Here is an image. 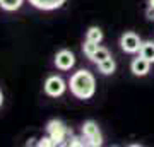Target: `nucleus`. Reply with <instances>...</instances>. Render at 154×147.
<instances>
[{"instance_id": "nucleus-1", "label": "nucleus", "mask_w": 154, "mask_h": 147, "mask_svg": "<svg viewBox=\"0 0 154 147\" xmlns=\"http://www.w3.org/2000/svg\"><path fill=\"white\" fill-rule=\"evenodd\" d=\"M70 91L79 99H89L93 98L96 91V81L94 75L89 70H77L70 77Z\"/></svg>"}, {"instance_id": "nucleus-2", "label": "nucleus", "mask_w": 154, "mask_h": 147, "mask_svg": "<svg viewBox=\"0 0 154 147\" xmlns=\"http://www.w3.org/2000/svg\"><path fill=\"white\" fill-rule=\"evenodd\" d=\"M46 132H48V135L51 137V140H53V144L55 145H58V144H62V142L65 140V137L72 135V130H69L65 127V123L60 120H51L48 121V125H46Z\"/></svg>"}, {"instance_id": "nucleus-3", "label": "nucleus", "mask_w": 154, "mask_h": 147, "mask_svg": "<svg viewBox=\"0 0 154 147\" xmlns=\"http://www.w3.org/2000/svg\"><path fill=\"white\" fill-rule=\"evenodd\" d=\"M82 135L88 139V145L99 147L101 144H103V137H101L99 127H98V123H96V121H93V120L84 121V125H82Z\"/></svg>"}, {"instance_id": "nucleus-4", "label": "nucleus", "mask_w": 154, "mask_h": 147, "mask_svg": "<svg viewBox=\"0 0 154 147\" xmlns=\"http://www.w3.org/2000/svg\"><path fill=\"white\" fill-rule=\"evenodd\" d=\"M65 87H67L65 81L62 77L51 75L45 82V93L48 94V96H51V98H58V96H62V94L65 93Z\"/></svg>"}, {"instance_id": "nucleus-5", "label": "nucleus", "mask_w": 154, "mask_h": 147, "mask_svg": "<svg viewBox=\"0 0 154 147\" xmlns=\"http://www.w3.org/2000/svg\"><path fill=\"white\" fill-rule=\"evenodd\" d=\"M122 50L127 51V53H137L140 51V46H142V41L135 33H125L120 39Z\"/></svg>"}, {"instance_id": "nucleus-6", "label": "nucleus", "mask_w": 154, "mask_h": 147, "mask_svg": "<svg viewBox=\"0 0 154 147\" xmlns=\"http://www.w3.org/2000/svg\"><path fill=\"white\" fill-rule=\"evenodd\" d=\"M74 63H75V57L69 50H62V51H58L55 55V65L60 70H70L74 67Z\"/></svg>"}, {"instance_id": "nucleus-7", "label": "nucleus", "mask_w": 154, "mask_h": 147, "mask_svg": "<svg viewBox=\"0 0 154 147\" xmlns=\"http://www.w3.org/2000/svg\"><path fill=\"white\" fill-rule=\"evenodd\" d=\"M149 67H151V62L146 60L142 55L140 57H137V58H134L132 63H130V69H132V74L137 77H142L146 75L149 72Z\"/></svg>"}, {"instance_id": "nucleus-8", "label": "nucleus", "mask_w": 154, "mask_h": 147, "mask_svg": "<svg viewBox=\"0 0 154 147\" xmlns=\"http://www.w3.org/2000/svg\"><path fill=\"white\" fill-rule=\"evenodd\" d=\"M36 9H41V11H53V9H58V7L63 5L65 0H29Z\"/></svg>"}, {"instance_id": "nucleus-9", "label": "nucleus", "mask_w": 154, "mask_h": 147, "mask_svg": "<svg viewBox=\"0 0 154 147\" xmlns=\"http://www.w3.org/2000/svg\"><path fill=\"white\" fill-rule=\"evenodd\" d=\"M140 55L151 63H154V41H146L140 46Z\"/></svg>"}, {"instance_id": "nucleus-10", "label": "nucleus", "mask_w": 154, "mask_h": 147, "mask_svg": "<svg viewBox=\"0 0 154 147\" xmlns=\"http://www.w3.org/2000/svg\"><path fill=\"white\" fill-rule=\"evenodd\" d=\"M98 69H99V72L101 74H105V75H110V74H113L115 72V69H116V63H115V60L113 58H106V60H103L101 63H98Z\"/></svg>"}, {"instance_id": "nucleus-11", "label": "nucleus", "mask_w": 154, "mask_h": 147, "mask_svg": "<svg viewBox=\"0 0 154 147\" xmlns=\"http://www.w3.org/2000/svg\"><path fill=\"white\" fill-rule=\"evenodd\" d=\"M22 5V0H0V7L4 9V11H17L19 7Z\"/></svg>"}, {"instance_id": "nucleus-12", "label": "nucleus", "mask_w": 154, "mask_h": 147, "mask_svg": "<svg viewBox=\"0 0 154 147\" xmlns=\"http://www.w3.org/2000/svg\"><path fill=\"white\" fill-rule=\"evenodd\" d=\"M86 38L89 39V41H94V43H99L101 39H103V33H101V29L96 26L89 27L88 29V34H86Z\"/></svg>"}, {"instance_id": "nucleus-13", "label": "nucleus", "mask_w": 154, "mask_h": 147, "mask_svg": "<svg viewBox=\"0 0 154 147\" xmlns=\"http://www.w3.org/2000/svg\"><path fill=\"white\" fill-rule=\"evenodd\" d=\"M106 58H110V51L106 48H101V46H99V48L94 51V55L91 57V60H93L94 63H101V62L106 60Z\"/></svg>"}, {"instance_id": "nucleus-14", "label": "nucleus", "mask_w": 154, "mask_h": 147, "mask_svg": "<svg viewBox=\"0 0 154 147\" xmlns=\"http://www.w3.org/2000/svg\"><path fill=\"white\" fill-rule=\"evenodd\" d=\"M99 43H94V41H86V43H84V46H82V51H84V55H86V57H88V58H91V57H93L94 55V51H96V50L99 48L98 46Z\"/></svg>"}, {"instance_id": "nucleus-15", "label": "nucleus", "mask_w": 154, "mask_h": 147, "mask_svg": "<svg viewBox=\"0 0 154 147\" xmlns=\"http://www.w3.org/2000/svg\"><path fill=\"white\" fill-rule=\"evenodd\" d=\"M67 145H72V147H81V145H88V142H84L82 139H79V137H72L69 144Z\"/></svg>"}, {"instance_id": "nucleus-16", "label": "nucleus", "mask_w": 154, "mask_h": 147, "mask_svg": "<svg viewBox=\"0 0 154 147\" xmlns=\"http://www.w3.org/2000/svg\"><path fill=\"white\" fill-rule=\"evenodd\" d=\"M38 145L39 147H51V145H55V144H53V140H51V137H43V139H41V140L38 142Z\"/></svg>"}, {"instance_id": "nucleus-17", "label": "nucleus", "mask_w": 154, "mask_h": 147, "mask_svg": "<svg viewBox=\"0 0 154 147\" xmlns=\"http://www.w3.org/2000/svg\"><path fill=\"white\" fill-rule=\"evenodd\" d=\"M146 16H147V19H151V21H154V7L149 5L147 12H146Z\"/></svg>"}, {"instance_id": "nucleus-18", "label": "nucleus", "mask_w": 154, "mask_h": 147, "mask_svg": "<svg viewBox=\"0 0 154 147\" xmlns=\"http://www.w3.org/2000/svg\"><path fill=\"white\" fill-rule=\"evenodd\" d=\"M2 103H4V96H2V91H0V106H2Z\"/></svg>"}, {"instance_id": "nucleus-19", "label": "nucleus", "mask_w": 154, "mask_h": 147, "mask_svg": "<svg viewBox=\"0 0 154 147\" xmlns=\"http://www.w3.org/2000/svg\"><path fill=\"white\" fill-rule=\"evenodd\" d=\"M149 5H152V7H154V0H149Z\"/></svg>"}]
</instances>
